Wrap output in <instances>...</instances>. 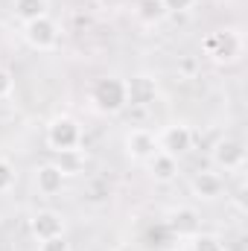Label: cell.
Masks as SVG:
<instances>
[{"label":"cell","mask_w":248,"mask_h":251,"mask_svg":"<svg viewBox=\"0 0 248 251\" xmlns=\"http://www.w3.org/2000/svg\"><path fill=\"white\" fill-rule=\"evenodd\" d=\"M44 143L50 152H59V155H76L85 143V131L82 123L70 114H56L47 128H44Z\"/></svg>","instance_id":"1"},{"label":"cell","mask_w":248,"mask_h":251,"mask_svg":"<svg viewBox=\"0 0 248 251\" xmlns=\"http://www.w3.org/2000/svg\"><path fill=\"white\" fill-rule=\"evenodd\" d=\"M91 105L99 111V114H120L125 105H128V88H125V79L120 76H102L94 82L91 94H88Z\"/></svg>","instance_id":"2"},{"label":"cell","mask_w":248,"mask_h":251,"mask_svg":"<svg viewBox=\"0 0 248 251\" xmlns=\"http://www.w3.org/2000/svg\"><path fill=\"white\" fill-rule=\"evenodd\" d=\"M201 50H204V56L213 64H234V62H240V56H243V35L234 26L213 29L201 41Z\"/></svg>","instance_id":"3"},{"label":"cell","mask_w":248,"mask_h":251,"mask_svg":"<svg viewBox=\"0 0 248 251\" xmlns=\"http://www.w3.org/2000/svg\"><path fill=\"white\" fill-rule=\"evenodd\" d=\"M24 41H26L32 50H38V53H50V50H56L59 41H62V26H59L50 15L35 18V21L24 24Z\"/></svg>","instance_id":"4"},{"label":"cell","mask_w":248,"mask_h":251,"mask_svg":"<svg viewBox=\"0 0 248 251\" xmlns=\"http://www.w3.org/2000/svg\"><path fill=\"white\" fill-rule=\"evenodd\" d=\"M210 161L222 173H240L246 167V146L237 137H219L210 149Z\"/></svg>","instance_id":"5"},{"label":"cell","mask_w":248,"mask_h":251,"mask_svg":"<svg viewBox=\"0 0 248 251\" xmlns=\"http://www.w3.org/2000/svg\"><path fill=\"white\" fill-rule=\"evenodd\" d=\"M155 137H158V149L173 155V158H178V161L193 149V128L187 123H181V120L178 123H167Z\"/></svg>","instance_id":"6"},{"label":"cell","mask_w":248,"mask_h":251,"mask_svg":"<svg viewBox=\"0 0 248 251\" xmlns=\"http://www.w3.org/2000/svg\"><path fill=\"white\" fill-rule=\"evenodd\" d=\"M164 228L178 237V240H193L198 231H201V213L190 204H181V207H173L164 219Z\"/></svg>","instance_id":"7"},{"label":"cell","mask_w":248,"mask_h":251,"mask_svg":"<svg viewBox=\"0 0 248 251\" xmlns=\"http://www.w3.org/2000/svg\"><path fill=\"white\" fill-rule=\"evenodd\" d=\"M29 234L35 237V243L53 240V237H64L67 234V219H64V213L53 210V207L35 210L32 219H29Z\"/></svg>","instance_id":"8"},{"label":"cell","mask_w":248,"mask_h":251,"mask_svg":"<svg viewBox=\"0 0 248 251\" xmlns=\"http://www.w3.org/2000/svg\"><path fill=\"white\" fill-rule=\"evenodd\" d=\"M123 146H125V155H128L131 161L146 164V161L158 152V137H155V131L137 126V128H128V131H125Z\"/></svg>","instance_id":"9"},{"label":"cell","mask_w":248,"mask_h":251,"mask_svg":"<svg viewBox=\"0 0 248 251\" xmlns=\"http://www.w3.org/2000/svg\"><path fill=\"white\" fill-rule=\"evenodd\" d=\"M190 193H193V199H198V201H216V199L225 193V181H222L219 173L204 170V173H196V176L190 178Z\"/></svg>","instance_id":"10"},{"label":"cell","mask_w":248,"mask_h":251,"mask_svg":"<svg viewBox=\"0 0 248 251\" xmlns=\"http://www.w3.org/2000/svg\"><path fill=\"white\" fill-rule=\"evenodd\" d=\"M64 178H67V173H64L62 164H41V167H35V190L41 193V196H59L64 190Z\"/></svg>","instance_id":"11"},{"label":"cell","mask_w":248,"mask_h":251,"mask_svg":"<svg viewBox=\"0 0 248 251\" xmlns=\"http://www.w3.org/2000/svg\"><path fill=\"white\" fill-rule=\"evenodd\" d=\"M146 167H149V176H152L158 184H170V181L178 178V158H173V155H167V152H161V149L146 161Z\"/></svg>","instance_id":"12"},{"label":"cell","mask_w":248,"mask_h":251,"mask_svg":"<svg viewBox=\"0 0 248 251\" xmlns=\"http://www.w3.org/2000/svg\"><path fill=\"white\" fill-rule=\"evenodd\" d=\"M125 88H128V105H146L158 94V82L152 76H131L125 79Z\"/></svg>","instance_id":"13"},{"label":"cell","mask_w":248,"mask_h":251,"mask_svg":"<svg viewBox=\"0 0 248 251\" xmlns=\"http://www.w3.org/2000/svg\"><path fill=\"white\" fill-rule=\"evenodd\" d=\"M12 12L21 24H29L35 18L50 15V0H12Z\"/></svg>","instance_id":"14"},{"label":"cell","mask_w":248,"mask_h":251,"mask_svg":"<svg viewBox=\"0 0 248 251\" xmlns=\"http://www.w3.org/2000/svg\"><path fill=\"white\" fill-rule=\"evenodd\" d=\"M134 18L140 24H146V26H155V24H161L167 18V9H164L161 0H137L134 3Z\"/></svg>","instance_id":"15"},{"label":"cell","mask_w":248,"mask_h":251,"mask_svg":"<svg viewBox=\"0 0 248 251\" xmlns=\"http://www.w3.org/2000/svg\"><path fill=\"white\" fill-rule=\"evenodd\" d=\"M190 249L193 251H225V243H222L219 234H204V231H198V234L190 240Z\"/></svg>","instance_id":"16"},{"label":"cell","mask_w":248,"mask_h":251,"mask_svg":"<svg viewBox=\"0 0 248 251\" xmlns=\"http://www.w3.org/2000/svg\"><path fill=\"white\" fill-rule=\"evenodd\" d=\"M15 184H18L15 164H12V161H6V158H0V196H3V193H9Z\"/></svg>","instance_id":"17"},{"label":"cell","mask_w":248,"mask_h":251,"mask_svg":"<svg viewBox=\"0 0 248 251\" xmlns=\"http://www.w3.org/2000/svg\"><path fill=\"white\" fill-rule=\"evenodd\" d=\"M12 94H15V76H12V70L0 67V100H9Z\"/></svg>","instance_id":"18"},{"label":"cell","mask_w":248,"mask_h":251,"mask_svg":"<svg viewBox=\"0 0 248 251\" xmlns=\"http://www.w3.org/2000/svg\"><path fill=\"white\" fill-rule=\"evenodd\" d=\"M38 251H70V243H67V237H53V240L38 243Z\"/></svg>","instance_id":"19"},{"label":"cell","mask_w":248,"mask_h":251,"mask_svg":"<svg viewBox=\"0 0 248 251\" xmlns=\"http://www.w3.org/2000/svg\"><path fill=\"white\" fill-rule=\"evenodd\" d=\"M164 3V9H167V15L170 12H175V15H181V12H190L193 6H196V0H161Z\"/></svg>","instance_id":"20"},{"label":"cell","mask_w":248,"mask_h":251,"mask_svg":"<svg viewBox=\"0 0 248 251\" xmlns=\"http://www.w3.org/2000/svg\"><path fill=\"white\" fill-rule=\"evenodd\" d=\"M170 251H181V249H170Z\"/></svg>","instance_id":"21"}]
</instances>
